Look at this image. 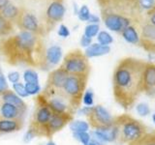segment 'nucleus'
<instances>
[{"label": "nucleus", "instance_id": "nucleus-7", "mask_svg": "<svg viewBox=\"0 0 155 145\" xmlns=\"http://www.w3.org/2000/svg\"><path fill=\"white\" fill-rule=\"evenodd\" d=\"M60 68L65 70L69 75L87 76L90 74V63L88 58L81 50H74L67 53L63 58Z\"/></svg>", "mask_w": 155, "mask_h": 145}, {"label": "nucleus", "instance_id": "nucleus-39", "mask_svg": "<svg viewBox=\"0 0 155 145\" xmlns=\"http://www.w3.org/2000/svg\"><path fill=\"white\" fill-rule=\"evenodd\" d=\"M152 25H155V5L152 9H150L149 11H147V21Z\"/></svg>", "mask_w": 155, "mask_h": 145}, {"label": "nucleus", "instance_id": "nucleus-26", "mask_svg": "<svg viewBox=\"0 0 155 145\" xmlns=\"http://www.w3.org/2000/svg\"><path fill=\"white\" fill-rule=\"evenodd\" d=\"M70 128L74 132H87L89 129V125L87 122H84V121H74L73 120L70 123Z\"/></svg>", "mask_w": 155, "mask_h": 145}, {"label": "nucleus", "instance_id": "nucleus-17", "mask_svg": "<svg viewBox=\"0 0 155 145\" xmlns=\"http://www.w3.org/2000/svg\"><path fill=\"white\" fill-rule=\"evenodd\" d=\"M23 111H21L17 106L9 103H6L0 98V120L3 119H23Z\"/></svg>", "mask_w": 155, "mask_h": 145}, {"label": "nucleus", "instance_id": "nucleus-19", "mask_svg": "<svg viewBox=\"0 0 155 145\" xmlns=\"http://www.w3.org/2000/svg\"><path fill=\"white\" fill-rule=\"evenodd\" d=\"M23 127V119H3L0 120V134L16 133Z\"/></svg>", "mask_w": 155, "mask_h": 145}, {"label": "nucleus", "instance_id": "nucleus-23", "mask_svg": "<svg viewBox=\"0 0 155 145\" xmlns=\"http://www.w3.org/2000/svg\"><path fill=\"white\" fill-rule=\"evenodd\" d=\"M121 36L124 40L132 45H139L140 44V34L138 27L135 25H130L121 32Z\"/></svg>", "mask_w": 155, "mask_h": 145}, {"label": "nucleus", "instance_id": "nucleus-40", "mask_svg": "<svg viewBox=\"0 0 155 145\" xmlns=\"http://www.w3.org/2000/svg\"><path fill=\"white\" fill-rule=\"evenodd\" d=\"M19 72H11L8 74V79L9 80L12 82V83H17V82H19Z\"/></svg>", "mask_w": 155, "mask_h": 145}, {"label": "nucleus", "instance_id": "nucleus-2", "mask_svg": "<svg viewBox=\"0 0 155 145\" xmlns=\"http://www.w3.org/2000/svg\"><path fill=\"white\" fill-rule=\"evenodd\" d=\"M0 52L10 65H27L41 69L46 50L41 36L21 31L0 40Z\"/></svg>", "mask_w": 155, "mask_h": 145}, {"label": "nucleus", "instance_id": "nucleus-31", "mask_svg": "<svg viewBox=\"0 0 155 145\" xmlns=\"http://www.w3.org/2000/svg\"><path fill=\"white\" fill-rule=\"evenodd\" d=\"M73 135H74V137L77 140H79L84 145L87 144L90 141V134L87 132H74Z\"/></svg>", "mask_w": 155, "mask_h": 145}, {"label": "nucleus", "instance_id": "nucleus-34", "mask_svg": "<svg viewBox=\"0 0 155 145\" xmlns=\"http://www.w3.org/2000/svg\"><path fill=\"white\" fill-rule=\"evenodd\" d=\"M94 102V94L92 90H85L84 97H82V103H84L86 106H92Z\"/></svg>", "mask_w": 155, "mask_h": 145}, {"label": "nucleus", "instance_id": "nucleus-10", "mask_svg": "<svg viewBox=\"0 0 155 145\" xmlns=\"http://www.w3.org/2000/svg\"><path fill=\"white\" fill-rule=\"evenodd\" d=\"M41 94L46 99L48 106L55 113H70L74 115L76 111L72 108L70 103L60 91H45L43 90Z\"/></svg>", "mask_w": 155, "mask_h": 145}, {"label": "nucleus", "instance_id": "nucleus-1", "mask_svg": "<svg viewBox=\"0 0 155 145\" xmlns=\"http://www.w3.org/2000/svg\"><path fill=\"white\" fill-rule=\"evenodd\" d=\"M147 61L125 57L118 61L113 72V94L115 103L125 110L135 105L143 93V70Z\"/></svg>", "mask_w": 155, "mask_h": 145}, {"label": "nucleus", "instance_id": "nucleus-11", "mask_svg": "<svg viewBox=\"0 0 155 145\" xmlns=\"http://www.w3.org/2000/svg\"><path fill=\"white\" fill-rule=\"evenodd\" d=\"M65 14V7L62 0H52L46 9L45 26L48 32L58 21H61Z\"/></svg>", "mask_w": 155, "mask_h": 145}, {"label": "nucleus", "instance_id": "nucleus-8", "mask_svg": "<svg viewBox=\"0 0 155 145\" xmlns=\"http://www.w3.org/2000/svg\"><path fill=\"white\" fill-rule=\"evenodd\" d=\"M81 113L86 116L89 128L95 130L108 129L114 125V117L101 105L85 106L81 109Z\"/></svg>", "mask_w": 155, "mask_h": 145}, {"label": "nucleus", "instance_id": "nucleus-30", "mask_svg": "<svg viewBox=\"0 0 155 145\" xmlns=\"http://www.w3.org/2000/svg\"><path fill=\"white\" fill-rule=\"evenodd\" d=\"M78 18H79L80 21H88V18L90 17V11L88 7L86 6V5H82V6L79 9V11H78Z\"/></svg>", "mask_w": 155, "mask_h": 145}, {"label": "nucleus", "instance_id": "nucleus-38", "mask_svg": "<svg viewBox=\"0 0 155 145\" xmlns=\"http://www.w3.org/2000/svg\"><path fill=\"white\" fill-rule=\"evenodd\" d=\"M8 89V84L6 79H5V76L3 74L2 70L0 69V94H2L4 91H6Z\"/></svg>", "mask_w": 155, "mask_h": 145}, {"label": "nucleus", "instance_id": "nucleus-13", "mask_svg": "<svg viewBox=\"0 0 155 145\" xmlns=\"http://www.w3.org/2000/svg\"><path fill=\"white\" fill-rule=\"evenodd\" d=\"M140 44L145 51L155 53V25L143 21L140 28Z\"/></svg>", "mask_w": 155, "mask_h": 145}, {"label": "nucleus", "instance_id": "nucleus-9", "mask_svg": "<svg viewBox=\"0 0 155 145\" xmlns=\"http://www.w3.org/2000/svg\"><path fill=\"white\" fill-rule=\"evenodd\" d=\"M16 23L21 31H28L41 37L48 33L45 25L39 21L36 14L24 8H21V14Z\"/></svg>", "mask_w": 155, "mask_h": 145}, {"label": "nucleus", "instance_id": "nucleus-18", "mask_svg": "<svg viewBox=\"0 0 155 145\" xmlns=\"http://www.w3.org/2000/svg\"><path fill=\"white\" fill-rule=\"evenodd\" d=\"M0 98L6 103L11 104L15 106H17L18 108H19L21 111H23L24 113L26 112L27 105L24 103L23 100L21 99V97H18L14 91L7 89L6 91H4L2 94H0Z\"/></svg>", "mask_w": 155, "mask_h": 145}, {"label": "nucleus", "instance_id": "nucleus-42", "mask_svg": "<svg viewBox=\"0 0 155 145\" xmlns=\"http://www.w3.org/2000/svg\"><path fill=\"white\" fill-rule=\"evenodd\" d=\"M88 21L89 23H93V24H98L99 21H100V18L98 16H96V14H90V17L88 18Z\"/></svg>", "mask_w": 155, "mask_h": 145}, {"label": "nucleus", "instance_id": "nucleus-43", "mask_svg": "<svg viewBox=\"0 0 155 145\" xmlns=\"http://www.w3.org/2000/svg\"><path fill=\"white\" fill-rule=\"evenodd\" d=\"M11 2V0H0V11L7 5Z\"/></svg>", "mask_w": 155, "mask_h": 145}, {"label": "nucleus", "instance_id": "nucleus-28", "mask_svg": "<svg viewBox=\"0 0 155 145\" xmlns=\"http://www.w3.org/2000/svg\"><path fill=\"white\" fill-rule=\"evenodd\" d=\"M99 29H100L99 24L90 23V24H88V25L85 26V28H84V35L92 39L93 37L97 36V34L99 33Z\"/></svg>", "mask_w": 155, "mask_h": 145}, {"label": "nucleus", "instance_id": "nucleus-25", "mask_svg": "<svg viewBox=\"0 0 155 145\" xmlns=\"http://www.w3.org/2000/svg\"><path fill=\"white\" fill-rule=\"evenodd\" d=\"M14 31V23L0 14V37H6Z\"/></svg>", "mask_w": 155, "mask_h": 145}, {"label": "nucleus", "instance_id": "nucleus-14", "mask_svg": "<svg viewBox=\"0 0 155 145\" xmlns=\"http://www.w3.org/2000/svg\"><path fill=\"white\" fill-rule=\"evenodd\" d=\"M69 74L63 70L62 68H57L52 70L48 76V79L46 82V86L44 90L45 91H60L62 89L64 82L67 79Z\"/></svg>", "mask_w": 155, "mask_h": 145}, {"label": "nucleus", "instance_id": "nucleus-5", "mask_svg": "<svg viewBox=\"0 0 155 145\" xmlns=\"http://www.w3.org/2000/svg\"><path fill=\"white\" fill-rule=\"evenodd\" d=\"M114 126L116 130V140L120 144H129L148 132L147 127L142 121L129 114L115 116Z\"/></svg>", "mask_w": 155, "mask_h": 145}, {"label": "nucleus", "instance_id": "nucleus-29", "mask_svg": "<svg viewBox=\"0 0 155 145\" xmlns=\"http://www.w3.org/2000/svg\"><path fill=\"white\" fill-rule=\"evenodd\" d=\"M23 79L25 80L26 83H39L38 75L36 74L35 71L31 69L26 70L23 74Z\"/></svg>", "mask_w": 155, "mask_h": 145}, {"label": "nucleus", "instance_id": "nucleus-32", "mask_svg": "<svg viewBox=\"0 0 155 145\" xmlns=\"http://www.w3.org/2000/svg\"><path fill=\"white\" fill-rule=\"evenodd\" d=\"M13 88L16 92V94L18 97H22V98H25V97L28 96V93L25 90V86L24 84H22L21 82H17V83L13 84Z\"/></svg>", "mask_w": 155, "mask_h": 145}, {"label": "nucleus", "instance_id": "nucleus-45", "mask_svg": "<svg viewBox=\"0 0 155 145\" xmlns=\"http://www.w3.org/2000/svg\"><path fill=\"white\" fill-rule=\"evenodd\" d=\"M47 145H55V143L52 141V140H50V141H48V143H47Z\"/></svg>", "mask_w": 155, "mask_h": 145}, {"label": "nucleus", "instance_id": "nucleus-36", "mask_svg": "<svg viewBox=\"0 0 155 145\" xmlns=\"http://www.w3.org/2000/svg\"><path fill=\"white\" fill-rule=\"evenodd\" d=\"M57 34H58V36H59V37L67 38V37L70 36V30H69V28L65 25V24H60L59 28H58Z\"/></svg>", "mask_w": 155, "mask_h": 145}, {"label": "nucleus", "instance_id": "nucleus-44", "mask_svg": "<svg viewBox=\"0 0 155 145\" xmlns=\"http://www.w3.org/2000/svg\"><path fill=\"white\" fill-rule=\"evenodd\" d=\"M85 145H97V143L95 141H91V140H90V141L87 144H85Z\"/></svg>", "mask_w": 155, "mask_h": 145}, {"label": "nucleus", "instance_id": "nucleus-47", "mask_svg": "<svg viewBox=\"0 0 155 145\" xmlns=\"http://www.w3.org/2000/svg\"><path fill=\"white\" fill-rule=\"evenodd\" d=\"M154 55H155V53H154Z\"/></svg>", "mask_w": 155, "mask_h": 145}, {"label": "nucleus", "instance_id": "nucleus-16", "mask_svg": "<svg viewBox=\"0 0 155 145\" xmlns=\"http://www.w3.org/2000/svg\"><path fill=\"white\" fill-rule=\"evenodd\" d=\"M62 57V50L58 46H52L46 50L45 58H44L43 65L41 67L42 70H48L50 68L56 66Z\"/></svg>", "mask_w": 155, "mask_h": 145}, {"label": "nucleus", "instance_id": "nucleus-35", "mask_svg": "<svg viewBox=\"0 0 155 145\" xmlns=\"http://www.w3.org/2000/svg\"><path fill=\"white\" fill-rule=\"evenodd\" d=\"M137 112L140 116H147L150 113V108L147 104L140 103L137 105Z\"/></svg>", "mask_w": 155, "mask_h": 145}, {"label": "nucleus", "instance_id": "nucleus-27", "mask_svg": "<svg viewBox=\"0 0 155 145\" xmlns=\"http://www.w3.org/2000/svg\"><path fill=\"white\" fill-rule=\"evenodd\" d=\"M97 40H98V44L103 46H109L114 42L113 37L107 31H101L97 34Z\"/></svg>", "mask_w": 155, "mask_h": 145}, {"label": "nucleus", "instance_id": "nucleus-41", "mask_svg": "<svg viewBox=\"0 0 155 145\" xmlns=\"http://www.w3.org/2000/svg\"><path fill=\"white\" fill-rule=\"evenodd\" d=\"M92 44V39L91 38H88L84 35H82L81 38V47H88L90 45Z\"/></svg>", "mask_w": 155, "mask_h": 145}, {"label": "nucleus", "instance_id": "nucleus-3", "mask_svg": "<svg viewBox=\"0 0 155 145\" xmlns=\"http://www.w3.org/2000/svg\"><path fill=\"white\" fill-rule=\"evenodd\" d=\"M102 21L110 31L121 34L125 28L143 23V10L140 0H97Z\"/></svg>", "mask_w": 155, "mask_h": 145}, {"label": "nucleus", "instance_id": "nucleus-20", "mask_svg": "<svg viewBox=\"0 0 155 145\" xmlns=\"http://www.w3.org/2000/svg\"><path fill=\"white\" fill-rule=\"evenodd\" d=\"M110 46H103L97 43V44H91L88 47H86L84 54L89 59V58H92V57L106 55V54H108V53H110Z\"/></svg>", "mask_w": 155, "mask_h": 145}, {"label": "nucleus", "instance_id": "nucleus-22", "mask_svg": "<svg viewBox=\"0 0 155 145\" xmlns=\"http://www.w3.org/2000/svg\"><path fill=\"white\" fill-rule=\"evenodd\" d=\"M93 134L97 137V139L103 142H111L116 140V130L114 125L105 130H94Z\"/></svg>", "mask_w": 155, "mask_h": 145}, {"label": "nucleus", "instance_id": "nucleus-21", "mask_svg": "<svg viewBox=\"0 0 155 145\" xmlns=\"http://www.w3.org/2000/svg\"><path fill=\"white\" fill-rule=\"evenodd\" d=\"M21 8H19L17 5L10 2L7 6H5L1 11H0V14H1L5 18H7L8 21H12L13 23H16L19 14H21Z\"/></svg>", "mask_w": 155, "mask_h": 145}, {"label": "nucleus", "instance_id": "nucleus-33", "mask_svg": "<svg viewBox=\"0 0 155 145\" xmlns=\"http://www.w3.org/2000/svg\"><path fill=\"white\" fill-rule=\"evenodd\" d=\"M25 90L28 95H38L41 91V87L39 83H25Z\"/></svg>", "mask_w": 155, "mask_h": 145}, {"label": "nucleus", "instance_id": "nucleus-24", "mask_svg": "<svg viewBox=\"0 0 155 145\" xmlns=\"http://www.w3.org/2000/svg\"><path fill=\"white\" fill-rule=\"evenodd\" d=\"M127 145H155V130L147 132L143 137Z\"/></svg>", "mask_w": 155, "mask_h": 145}, {"label": "nucleus", "instance_id": "nucleus-37", "mask_svg": "<svg viewBox=\"0 0 155 145\" xmlns=\"http://www.w3.org/2000/svg\"><path fill=\"white\" fill-rule=\"evenodd\" d=\"M140 4L143 10L149 11L150 9H152L154 7L155 0H140Z\"/></svg>", "mask_w": 155, "mask_h": 145}, {"label": "nucleus", "instance_id": "nucleus-6", "mask_svg": "<svg viewBox=\"0 0 155 145\" xmlns=\"http://www.w3.org/2000/svg\"><path fill=\"white\" fill-rule=\"evenodd\" d=\"M87 80H88L87 76L69 75L60 90L75 111L79 109L81 105L82 97L86 90Z\"/></svg>", "mask_w": 155, "mask_h": 145}, {"label": "nucleus", "instance_id": "nucleus-4", "mask_svg": "<svg viewBox=\"0 0 155 145\" xmlns=\"http://www.w3.org/2000/svg\"><path fill=\"white\" fill-rule=\"evenodd\" d=\"M52 113V110L40 92L35 98V108H34L28 130L24 137V141L28 142L34 137H46L47 127Z\"/></svg>", "mask_w": 155, "mask_h": 145}, {"label": "nucleus", "instance_id": "nucleus-46", "mask_svg": "<svg viewBox=\"0 0 155 145\" xmlns=\"http://www.w3.org/2000/svg\"><path fill=\"white\" fill-rule=\"evenodd\" d=\"M152 121H153L154 124H155V113H153V114H152Z\"/></svg>", "mask_w": 155, "mask_h": 145}, {"label": "nucleus", "instance_id": "nucleus-12", "mask_svg": "<svg viewBox=\"0 0 155 145\" xmlns=\"http://www.w3.org/2000/svg\"><path fill=\"white\" fill-rule=\"evenodd\" d=\"M74 120V115L70 113H55L53 112L47 127L46 137L51 139L57 132L65 128Z\"/></svg>", "mask_w": 155, "mask_h": 145}, {"label": "nucleus", "instance_id": "nucleus-15", "mask_svg": "<svg viewBox=\"0 0 155 145\" xmlns=\"http://www.w3.org/2000/svg\"><path fill=\"white\" fill-rule=\"evenodd\" d=\"M143 93L155 98V64L147 62L143 70Z\"/></svg>", "mask_w": 155, "mask_h": 145}]
</instances>
